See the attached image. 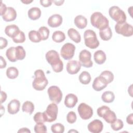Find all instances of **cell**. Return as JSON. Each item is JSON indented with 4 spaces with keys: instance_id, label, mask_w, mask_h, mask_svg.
I'll return each mask as SVG.
<instances>
[{
    "instance_id": "cell-1",
    "label": "cell",
    "mask_w": 133,
    "mask_h": 133,
    "mask_svg": "<svg viewBox=\"0 0 133 133\" xmlns=\"http://www.w3.org/2000/svg\"><path fill=\"white\" fill-rule=\"evenodd\" d=\"M46 59L50 64L55 72L59 73L63 69V63L60 58L58 52L54 50H50L47 51L45 55Z\"/></svg>"
},
{
    "instance_id": "cell-2",
    "label": "cell",
    "mask_w": 133,
    "mask_h": 133,
    "mask_svg": "<svg viewBox=\"0 0 133 133\" xmlns=\"http://www.w3.org/2000/svg\"><path fill=\"white\" fill-rule=\"evenodd\" d=\"M35 78L32 82V86L36 90H44L48 84V81L42 70H36L34 72Z\"/></svg>"
},
{
    "instance_id": "cell-3",
    "label": "cell",
    "mask_w": 133,
    "mask_h": 133,
    "mask_svg": "<svg viewBox=\"0 0 133 133\" xmlns=\"http://www.w3.org/2000/svg\"><path fill=\"white\" fill-rule=\"evenodd\" d=\"M91 25L100 30H103L109 26L108 19L100 12H95L90 16Z\"/></svg>"
},
{
    "instance_id": "cell-4",
    "label": "cell",
    "mask_w": 133,
    "mask_h": 133,
    "mask_svg": "<svg viewBox=\"0 0 133 133\" xmlns=\"http://www.w3.org/2000/svg\"><path fill=\"white\" fill-rule=\"evenodd\" d=\"M84 38L85 45L91 49H95L99 45V42L94 31L87 30L84 32Z\"/></svg>"
},
{
    "instance_id": "cell-5",
    "label": "cell",
    "mask_w": 133,
    "mask_h": 133,
    "mask_svg": "<svg viewBox=\"0 0 133 133\" xmlns=\"http://www.w3.org/2000/svg\"><path fill=\"white\" fill-rule=\"evenodd\" d=\"M110 17L117 22V23H123L126 22V15L124 11L117 6H111L109 10Z\"/></svg>"
},
{
    "instance_id": "cell-6",
    "label": "cell",
    "mask_w": 133,
    "mask_h": 133,
    "mask_svg": "<svg viewBox=\"0 0 133 133\" xmlns=\"http://www.w3.org/2000/svg\"><path fill=\"white\" fill-rule=\"evenodd\" d=\"M58 112V108L57 105L55 103L49 104L46 110L44 112L46 122H52L57 119Z\"/></svg>"
},
{
    "instance_id": "cell-7",
    "label": "cell",
    "mask_w": 133,
    "mask_h": 133,
    "mask_svg": "<svg viewBox=\"0 0 133 133\" xmlns=\"http://www.w3.org/2000/svg\"><path fill=\"white\" fill-rule=\"evenodd\" d=\"M115 32L126 37H129L133 34V27L126 22L123 23H116L115 25Z\"/></svg>"
},
{
    "instance_id": "cell-8",
    "label": "cell",
    "mask_w": 133,
    "mask_h": 133,
    "mask_svg": "<svg viewBox=\"0 0 133 133\" xmlns=\"http://www.w3.org/2000/svg\"><path fill=\"white\" fill-rule=\"evenodd\" d=\"M47 92L50 101L59 103L62 98V92L59 87L57 86H51L48 88Z\"/></svg>"
},
{
    "instance_id": "cell-9",
    "label": "cell",
    "mask_w": 133,
    "mask_h": 133,
    "mask_svg": "<svg viewBox=\"0 0 133 133\" xmlns=\"http://www.w3.org/2000/svg\"><path fill=\"white\" fill-rule=\"evenodd\" d=\"M75 50V46L72 43H66L61 47L60 54L62 57L65 60H70L72 59Z\"/></svg>"
},
{
    "instance_id": "cell-10",
    "label": "cell",
    "mask_w": 133,
    "mask_h": 133,
    "mask_svg": "<svg viewBox=\"0 0 133 133\" xmlns=\"http://www.w3.org/2000/svg\"><path fill=\"white\" fill-rule=\"evenodd\" d=\"M77 111L79 116L84 120L90 118L93 115L92 108L85 103H80L77 108Z\"/></svg>"
},
{
    "instance_id": "cell-11",
    "label": "cell",
    "mask_w": 133,
    "mask_h": 133,
    "mask_svg": "<svg viewBox=\"0 0 133 133\" xmlns=\"http://www.w3.org/2000/svg\"><path fill=\"white\" fill-rule=\"evenodd\" d=\"M91 54L86 49L82 50L79 54V60L82 65L85 68H91L93 62L91 60Z\"/></svg>"
},
{
    "instance_id": "cell-12",
    "label": "cell",
    "mask_w": 133,
    "mask_h": 133,
    "mask_svg": "<svg viewBox=\"0 0 133 133\" xmlns=\"http://www.w3.org/2000/svg\"><path fill=\"white\" fill-rule=\"evenodd\" d=\"M103 127L102 122L99 119H94L90 122L87 126L88 130L92 133H99L102 131Z\"/></svg>"
},
{
    "instance_id": "cell-13",
    "label": "cell",
    "mask_w": 133,
    "mask_h": 133,
    "mask_svg": "<svg viewBox=\"0 0 133 133\" xmlns=\"http://www.w3.org/2000/svg\"><path fill=\"white\" fill-rule=\"evenodd\" d=\"M81 64L77 60H70L66 64V71L70 74H75L78 72L81 68Z\"/></svg>"
},
{
    "instance_id": "cell-14",
    "label": "cell",
    "mask_w": 133,
    "mask_h": 133,
    "mask_svg": "<svg viewBox=\"0 0 133 133\" xmlns=\"http://www.w3.org/2000/svg\"><path fill=\"white\" fill-rule=\"evenodd\" d=\"M108 83L107 81L100 75L97 76L94 80L92 87L93 89L96 91H101L105 88L107 85Z\"/></svg>"
},
{
    "instance_id": "cell-15",
    "label": "cell",
    "mask_w": 133,
    "mask_h": 133,
    "mask_svg": "<svg viewBox=\"0 0 133 133\" xmlns=\"http://www.w3.org/2000/svg\"><path fill=\"white\" fill-rule=\"evenodd\" d=\"M63 19L61 15L54 14L51 15L48 19L47 23L51 28H57L62 23Z\"/></svg>"
},
{
    "instance_id": "cell-16",
    "label": "cell",
    "mask_w": 133,
    "mask_h": 133,
    "mask_svg": "<svg viewBox=\"0 0 133 133\" xmlns=\"http://www.w3.org/2000/svg\"><path fill=\"white\" fill-rule=\"evenodd\" d=\"M17 12L16 10L11 7L7 8V10L4 14L2 16L3 19L6 22L14 21L17 17Z\"/></svg>"
},
{
    "instance_id": "cell-17",
    "label": "cell",
    "mask_w": 133,
    "mask_h": 133,
    "mask_svg": "<svg viewBox=\"0 0 133 133\" xmlns=\"http://www.w3.org/2000/svg\"><path fill=\"white\" fill-rule=\"evenodd\" d=\"M20 107V101L16 99L11 100L7 105L8 112L10 114H15L17 113Z\"/></svg>"
},
{
    "instance_id": "cell-18",
    "label": "cell",
    "mask_w": 133,
    "mask_h": 133,
    "mask_svg": "<svg viewBox=\"0 0 133 133\" xmlns=\"http://www.w3.org/2000/svg\"><path fill=\"white\" fill-rule=\"evenodd\" d=\"M78 101L77 96L73 94H68L64 99V104L68 108L74 107Z\"/></svg>"
},
{
    "instance_id": "cell-19",
    "label": "cell",
    "mask_w": 133,
    "mask_h": 133,
    "mask_svg": "<svg viewBox=\"0 0 133 133\" xmlns=\"http://www.w3.org/2000/svg\"><path fill=\"white\" fill-rule=\"evenodd\" d=\"M94 59L96 63L98 64H102L104 63L106 60V55L103 51L99 50L95 52Z\"/></svg>"
},
{
    "instance_id": "cell-20",
    "label": "cell",
    "mask_w": 133,
    "mask_h": 133,
    "mask_svg": "<svg viewBox=\"0 0 133 133\" xmlns=\"http://www.w3.org/2000/svg\"><path fill=\"white\" fill-rule=\"evenodd\" d=\"M74 24L78 29H83L86 27L87 20L82 15H77L74 19Z\"/></svg>"
},
{
    "instance_id": "cell-21",
    "label": "cell",
    "mask_w": 133,
    "mask_h": 133,
    "mask_svg": "<svg viewBox=\"0 0 133 133\" xmlns=\"http://www.w3.org/2000/svg\"><path fill=\"white\" fill-rule=\"evenodd\" d=\"M19 31V28L15 24L8 25L6 26L5 29V33L6 34L11 38H13Z\"/></svg>"
},
{
    "instance_id": "cell-22",
    "label": "cell",
    "mask_w": 133,
    "mask_h": 133,
    "mask_svg": "<svg viewBox=\"0 0 133 133\" xmlns=\"http://www.w3.org/2000/svg\"><path fill=\"white\" fill-rule=\"evenodd\" d=\"M28 15L30 19L35 20L40 18L41 16V10L38 7H32L28 10Z\"/></svg>"
},
{
    "instance_id": "cell-23",
    "label": "cell",
    "mask_w": 133,
    "mask_h": 133,
    "mask_svg": "<svg viewBox=\"0 0 133 133\" xmlns=\"http://www.w3.org/2000/svg\"><path fill=\"white\" fill-rule=\"evenodd\" d=\"M68 35L70 38L76 43H78L81 41V36L80 34L74 28H70L68 30Z\"/></svg>"
},
{
    "instance_id": "cell-24",
    "label": "cell",
    "mask_w": 133,
    "mask_h": 133,
    "mask_svg": "<svg viewBox=\"0 0 133 133\" xmlns=\"http://www.w3.org/2000/svg\"><path fill=\"white\" fill-rule=\"evenodd\" d=\"M102 118L104 119V121L110 124L113 123L116 119V115L113 111H111L110 109L108 110L103 115Z\"/></svg>"
},
{
    "instance_id": "cell-25",
    "label": "cell",
    "mask_w": 133,
    "mask_h": 133,
    "mask_svg": "<svg viewBox=\"0 0 133 133\" xmlns=\"http://www.w3.org/2000/svg\"><path fill=\"white\" fill-rule=\"evenodd\" d=\"M99 35L100 38L103 41H109L112 36V32L110 27L108 26L105 29L99 31Z\"/></svg>"
},
{
    "instance_id": "cell-26",
    "label": "cell",
    "mask_w": 133,
    "mask_h": 133,
    "mask_svg": "<svg viewBox=\"0 0 133 133\" xmlns=\"http://www.w3.org/2000/svg\"><path fill=\"white\" fill-rule=\"evenodd\" d=\"M101 99L105 103H111L114 100L115 95L112 91H105L102 94Z\"/></svg>"
},
{
    "instance_id": "cell-27",
    "label": "cell",
    "mask_w": 133,
    "mask_h": 133,
    "mask_svg": "<svg viewBox=\"0 0 133 133\" xmlns=\"http://www.w3.org/2000/svg\"><path fill=\"white\" fill-rule=\"evenodd\" d=\"M52 39L56 43H61L65 39V34L61 31H56L52 35Z\"/></svg>"
},
{
    "instance_id": "cell-28",
    "label": "cell",
    "mask_w": 133,
    "mask_h": 133,
    "mask_svg": "<svg viewBox=\"0 0 133 133\" xmlns=\"http://www.w3.org/2000/svg\"><path fill=\"white\" fill-rule=\"evenodd\" d=\"M22 110L23 112L32 114L34 110V105L31 101H26L22 104Z\"/></svg>"
},
{
    "instance_id": "cell-29",
    "label": "cell",
    "mask_w": 133,
    "mask_h": 133,
    "mask_svg": "<svg viewBox=\"0 0 133 133\" xmlns=\"http://www.w3.org/2000/svg\"><path fill=\"white\" fill-rule=\"evenodd\" d=\"M78 79L81 83L87 85L91 81V76L89 72L87 71H83L79 75Z\"/></svg>"
},
{
    "instance_id": "cell-30",
    "label": "cell",
    "mask_w": 133,
    "mask_h": 133,
    "mask_svg": "<svg viewBox=\"0 0 133 133\" xmlns=\"http://www.w3.org/2000/svg\"><path fill=\"white\" fill-rule=\"evenodd\" d=\"M6 56L10 61H17V60L16 56V47H10L7 49L6 51Z\"/></svg>"
},
{
    "instance_id": "cell-31",
    "label": "cell",
    "mask_w": 133,
    "mask_h": 133,
    "mask_svg": "<svg viewBox=\"0 0 133 133\" xmlns=\"http://www.w3.org/2000/svg\"><path fill=\"white\" fill-rule=\"evenodd\" d=\"M18 75L19 71L16 67H9L6 70V75L9 79H15L18 77Z\"/></svg>"
},
{
    "instance_id": "cell-32",
    "label": "cell",
    "mask_w": 133,
    "mask_h": 133,
    "mask_svg": "<svg viewBox=\"0 0 133 133\" xmlns=\"http://www.w3.org/2000/svg\"><path fill=\"white\" fill-rule=\"evenodd\" d=\"M30 40L33 43H39L42 41L41 37L38 31L35 30H31L28 34Z\"/></svg>"
},
{
    "instance_id": "cell-33",
    "label": "cell",
    "mask_w": 133,
    "mask_h": 133,
    "mask_svg": "<svg viewBox=\"0 0 133 133\" xmlns=\"http://www.w3.org/2000/svg\"><path fill=\"white\" fill-rule=\"evenodd\" d=\"M26 52L23 47L21 46L16 47V56L17 60H22L24 59Z\"/></svg>"
},
{
    "instance_id": "cell-34",
    "label": "cell",
    "mask_w": 133,
    "mask_h": 133,
    "mask_svg": "<svg viewBox=\"0 0 133 133\" xmlns=\"http://www.w3.org/2000/svg\"><path fill=\"white\" fill-rule=\"evenodd\" d=\"M100 76L103 77L107 81L108 84L111 83L114 79V75L113 73L110 71L105 70L102 72Z\"/></svg>"
},
{
    "instance_id": "cell-35",
    "label": "cell",
    "mask_w": 133,
    "mask_h": 133,
    "mask_svg": "<svg viewBox=\"0 0 133 133\" xmlns=\"http://www.w3.org/2000/svg\"><path fill=\"white\" fill-rule=\"evenodd\" d=\"M38 32L41 37L42 40L45 41L48 39L49 35V30L48 28L43 26L39 28Z\"/></svg>"
},
{
    "instance_id": "cell-36",
    "label": "cell",
    "mask_w": 133,
    "mask_h": 133,
    "mask_svg": "<svg viewBox=\"0 0 133 133\" xmlns=\"http://www.w3.org/2000/svg\"><path fill=\"white\" fill-rule=\"evenodd\" d=\"M12 39L16 43H23L25 40V36L24 32L20 30Z\"/></svg>"
},
{
    "instance_id": "cell-37",
    "label": "cell",
    "mask_w": 133,
    "mask_h": 133,
    "mask_svg": "<svg viewBox=\"0 0 133 133\" xmlns=\"http://www.w3.org/2000/svg\"><path fill=\"white\" fill-rule=\"evenodd\" d=\"M51 130L54 133H63L64 131V126L61 123H56L51 125Z\"/></svg>"
},
{
    "instance_id": "cell-38",
    "label": "cell",
    "mask_w": 133,
    "mask_h": 133,
    "mask_svg": "<svg viewBox=\"0 0 133 133\" xmlns=\"http://www.w3.org/2000/svg\"><path fill=\"white\" fill-rule=\"evenodd\" d=\"M123 126V122L120 119H116L113 123L111 124V127L114 131H117L122 129Z\"/></svg>"
},
{
    "instance_id": "cell-39",
    "label": "cell",
    "mask_w": 133,
    "mask_h": 133,
    "mask_svg": "<svg viewBox=\"0 0 133 133\" xmlns=\"http://www.w3.org/2000/svg\"><path fill=\"white\" fill-rule=\"evenodd\" d=\"M34 131L36 133H42L47 132V127L43 123H37L34 126Z\"/></svg>"
},
{
    "instance_id": "cell-40",
    "label": "cell",
    "mask_w": 133,
    "mask_h": 133,
    "mask_svg": "<svg viewBox=\"0 0 133 133\" xmlns=\"http://www.w3.org/2000/svg\"><path fill=\"white\" fill-rule=\"evenodd\" d=\"M33 119L35 122L37 123H44L46 122V119L44 112L42 113L40 112H37L33 116Z\"/></svg>"
},
{
    "instance_id": "cell-41",
    "label": "cell",
    "mask_w": 133,
    "mask_h": 133,
    "mask_svg": "<svg viewBox=\"0 0 133 133\" xmlns=\"http://www.w3.org/2000/svg\"><path fill=\"white\" fill-rule=\"evenodd\" d=\"M77 119L76 113L73 111L69 112L66 115V121L70 124L74 123Z\"/></svg>"
},
{
    "instance_id": "cell-42",
    "label": "cell",
    "mask_w": 133,
    "mask_h": 133,
    "mask_svg": "<svg viewBox=\"0 0 133 133\" xmlns=\"http://www.w3.org/2000/svg\"><path fill=\"white\" fill-rule=\"evenodd\" d=\"M109 109H110V108L109 107L106 105H102L101 107H99L98 108L97 110V114L99 117H102L104 113Z\"/></svg>"
},
{
    "instance_id": "cell-43",
    "label": "cell",
    "mask_w": 133,
    "mask_h": 133,
    "mask_svg": "<svg viewBox=\"0 0 133 133\" xmlns=\"http://www.w3.org/2000/svg\"><path fill=\"white\" fill-rule=\"evenodd\" d=\"M8 44V42L7 40L3 37H1L0 38V48L1 49H2L4 48H5Z\"/></svg>"
},
{
    "instance_id": "cell-44",
    "label": "cell",
    "mask_w": 133,
    "mask_h": 133,
    "mask_svg": "<svg viewBox=\"0 0 133 133\" xmlns=\"http://www.w3.org/2000/svg\"><path fill=\"white\" fill-rule=\"evenodd\" d=\"M39 2L41 5H42L45 7H47L51 6V5L52 4V1L50 0H42V1H40Z\"/></svg>"
},
{
    "instance_id": "cell-45",
    "label": "cell",
    "mask_w": 133,
    "mask_h": 133,
    "mask_svg": "<svg viewBox=\"0 0 133 133\" xmlns=\"http://www.w3.org/2000/svg\"><path fill=\"white\" fill-rule=\"evenodd\" d=\"M7 7H6V6L5 5V4H3V3H2V2L1 1V13H0V14H1V15L2 16L4 14V13L6 12V10H7Z\"/></svg>"
},
{
    "instance_id": "cell-46",
    "label": "cell",
    "mask_w": 133,
    "mask_h": 133,
    "mask_svg": "<svg viewBox=\"0 0 133 133\" xmlns=\"http://www.w3.org/2000/svg\"><path fill=\"white\" fill-rule=\"evenodd\" d=\"M1 103L5 102L7 99V94L5 92L3 91H1Z\"/></svg>"
},
{
    "instance_id": "cell-47",
    "label": "cell",
    "mask_w": 133,
    "mask_h": 133,
    "mask_svg": "<svg viewBox=\"0 0 133 133\" xmlns=\"http://www.w3.org/2000/svg\"><path fill=\"white\" fill-rule=\"evenodd\" d=\"M1 63H0V68H5L6 66V61L2 56H0Z\"/></svg>"
},
{
    "instance_id": "cell-48",
    "label": "cell",
    "mask_w": 133,
    "mask_h": 133,
    "mask_svg": "<svg viewBox=\"0 0 133 133\" xmlns=\"http://www.w3.org/2000/svg\"><path fill=\"white\" fill-rule=\"evenodd\" d=\"M132 117H133V114L132 113L128 115L126 118V122L128 124L132 125L133 124V121H132Z\"/></svg>"
},
{
    "instance_id": "cell-49",
    "label": "cell",
    "mask_w": 133,
    "mask_h": 133,
    "mask_svg": "<svg viewBox=\"0 0 133 133\" xmlns=\"http://www.w3.org/2000/svg\"><path fill=\"white\" fill-rule=\"evenodd\" d=\"M18 132H31V131L28 128H25V127H24V128H20L18 131Z\"/></svg>"
},
{
    "instance_id": "cell-50",
    "label": "cell",
    "mask_w": 133,
    "mask_h": 133,
    "mask_svg": "<svg viewBox=\"0 0 133 133\" xmlns=\"http://www.w3.org/2000/svg\"><path fill=\"white\" fill-rule=\"evenodd\" d=\"M52 2H54L56 5L57 6H60L62 5V4L64 3V1H52Z\"/></svg>"
},
{
    "instance_id": "cell-51",
    "label": "cell",
    "mask_w": 133,
    "mask_h": 133,
    "mask_svg": "<svg viewBox=\"0 0 133 133\" xmlns=\"http://www.w3.org/2000/svg\"><path fill=\"white\" fill-rule=\"evenodd\" d=\"M1 116L3 115V114L5 113V108H4V107H3L2 105H1Z\"/></svg>"
},
{
    "instance_id": "cell-52",
    "label": "cell",
    "mask_w": 133,
    "mask_h": 133,
    "mask_svg": "<svg viewBox=\"0 0 133 133\" xmlns=\"http://www.w3.org/2000/svg\"><path fill=\"white\" fill-rule=\"evenodd\" d=\"M32 2H33V1H22V2L23 3H25V4H29V3H30Z\"/></svg>"
}]
</instances>
